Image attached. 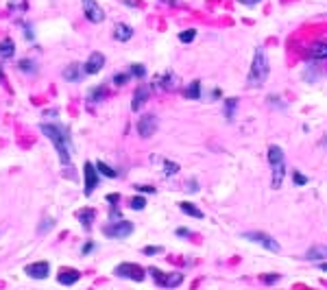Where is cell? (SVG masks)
<instances>
[{
  "label": "cell",
  "mask_w": 327,
  "mask_h": 290,
  "mask_svg": "<svg viewBox=\"0 0 327 290\" xmlns=\"http://www.w3.org/2000/svg\"><path fill=\"white\" fill-rule=\"evenodd\" d=\"M7 9L11 13H26L29 11V3H26V0H9V3H7Z\"/></svg>",
  "instance_id": "cell-28"
},
{
  "label": "cell",
  "mask_w": 327,
  "mask_h": 290,
  "mask_svg": "<svg viewBox=\"0 0 327 290\" xmlns=\"http://www.w3.org/2000/svg\"><path fill=\"white\" fill-rule=\"evenodd\" d=\"M18 70L24 72V75H35L37 72V63L33 59H20L18 61Z\"/></svg>",
  "instance_id": "cell-27"
},
{
  "label": "cell",
  "mask_w": 327,
  "mask_h": 290,
  "mask_svg": "<svg viewBox=\"0 0 327 290\" xmlns=\"http://www.w3.org/2000/svg\"><path fill=\"white\" fill-rule=\"evenodd\" d=\"M39 129H42V133L52 142V147H55L57 155H59V162H61L63 166L72 164L74 144H72L70 129L65 127V124H61V122H55V120H52V122H42V124H39Z\"/></svg>",
  "instance_id": "cell-1"
},
{
  "label": "cell",
  "mask_w": 327,
  "mask_h": 290,
  "mask_svg": "<svg viewBox=\"0 0 327 290\" xmlns=\"http://www.w3.org/2000/svg\"><path fill=\"white\" fill-rule=\"evenodd\" d=\"M240 5H244V7H255V5H260L262 0H238Z\"/></svg>",
  "instance_id": "cell-47"
},
{
  "label": "cell",
  "mask_w": 327,
  "mask_h": 290,
  "mask_svg": "<svg viewBox=\"0 0 327 290\" xmlns=\"http://www.w3.org/2000/svg\"><path fill=\"white\" fill-rule=\"evenodd\" d=\"M194 39H196V31L194 29H186V31L179 33V42L181 44H190V42H194Z\"/></svg>",
  "instance_id": "cell-35"
},
{
  "label": "cell",
  "mask_w": 327,
  "mask_h": 290,
  "mask_svg": "<svg viewBox=\"0 0 327 290\" xmlns=\"http://www.w3.org/2000/svg\"><path fill=\"white\" fill-rule=\"evenodd\" d=\"M0 81H5V72H3V65H0Z\"/></svg>",
  "instance_id": "cell-52"
},
{
  "label": "cell",
  "mask_w": 327,
  "mask_h": 290,
  "mask_svg": "<svg viewBox=\"0 0 327 290\" xmlns=\"http://www.w3.org/2000/svg\"><path fill=\"white\" fill-rule=\"evenodd\" d=\"M131 72H116L114 75V85H118V88H122V85H127L131 81Z\"/></svg>",
  "instance_id": "cell-34"
},
{
  "label": "cell",
  "mask_w": 327,
  "mask_h": 290,
  "mask_svg": "<svg viewBox=\"0 0 327 290\" xmlns=\"http://www.w3.org/2000/svg\"><path fill=\"white\" fill-rule=\"evenodd\" d=\"M305 57L310 61H323L327 59V42H314L305 48Z\"/></svg>",
  "instance_id": "cell-15"
},
{
  "label": "cell",
  "mask_w": 327,
  "mask_h": 290,
  "mask_svg": "<svg viewBox=\"0 0 327 290\" xmlns=\"http://www.w3.org/2000/svg\"><path fill=\"white\" fill-rule=\"evenodd\" d=\"M323 144H325V147H327V135H325V137H323Z\"/></svg>",
  "instance_id": "cell-53"
},
{
  "label": "cell",
  "mask_w": 327,
  "mask_h": 290,
  "mask_svg": "<svg viewBox=\"0 0 327 290\" xmlns=\"http://www.w3.org/2000/svg\"><path fill=\"white\" fill-rule=\"evenodd\" d=\"M159 253H164V247H146L144 249V255H159Z\"/></svg>",
  "instance_id": "cell-42"
},
{
  "label": "cell",
  "mask_w": 327,
  "mask_h": 290,
  "mask_svg": "<svg viewBox=\"0 0 327 290\" xmlns=\"http://www.w3.org/2000/svg\"><path fill=\"white\" fill-rule=\"evenodd\" d=\"M146 273L153 275L155 284H159L164 288H177V286H181V281H183L181 273H164V271H159V268H155V266L146 268Z\"/></svg>",
  "instance_id": "cell-6"
},
{
  "label": "cell",
  "mask_w": 327,
  "mask_h": 290,
  "mask_svg": "<svg viewBox=\"0 0 327 290\" xmlns=\"http://www.w3.org/2000/svg\"><path fill=\"white\" fill-rule=\"evenodd\" d=\"M164 177L166 179H170V177H175L177 173H179V164L177 162H170V160H164Z\"/></svg>",
  "instance_id": "cell-30"
},
{
  "label": "cell",
  "mask_w": 327,
  "mask_h": 290,
  "mask_svg": "<svg viewBox=\"0 0 327 290\" xmlns=\"http://www.w3.org/2000/svg\"><path fill=\"white\" fill-rule=\"evenodd\" d=\"M320 77H323V72H320L318 65H314L312 61L305 65V70H303V81L305 83H318Z\"/></svg>",
  "instance_id": "cell-23"
},
{
  "label": "cell",
  "mask_w": 327,
  "mask_h": 290,
  "mask_svg": "<svg viewBox=\"0 0 327 290\" xmlns=\"http://www.w3.org/2000/svg\"><path fill=\"white\" fill-rule=\"evenodd\" d=\"M129 72H131V77L133 79H137V81H142V79L146 77V68H144V63H131Z\"/></svg>",
  "instance_id": "cell-32"
},
{
  "label": "cell",
  "mask_w": 327,
  "mask_h": 290,
  "mask_svg": "<svg viewBox=\"0 0 327 290\" xmlns=\"http://www.w3.org/2000/svg\"><path fill=\"white\" fill-rule=\"evenodd\" d=\"M277 279H279V275H277V273H268L266 277H264L266 284H275V281H277Z\"/></svg>",
  "instance_id": "cell-45"
},
{
  "label": "cell",
  "mask_w": 327,
  "mask_h": 290,
  "mask_svg": "<svg viewBox=\"0 0 327 290\" xmlns=\"http://www.w3.org/2000/svg\"><path fill=\"white\" fill-rule=\"evenodd\" d=\"M129 205H131V209H135V212H140V209L146 207V199H144V196H133V199L129 201Z\"/></svg>",
  "instance_id": "cell-36"
},
{
  "label": "cell",
  "mask_w": 327,
  "mask_h": 290,
  "mask_svg": "<svg viewBox=\"0 0 327 290\" xmlns=\"http://www.w3.org/2000/svg\"><path fill=\"white\" fill-rule=\"evenodd\" d=\"M268 105H273V107H279V109H286V103H281V98L275 96V94L268 96Z\"/></svg>",
  "instance_id": "cell-38"
},
{
  "label": "cell",
  "mask_w": 327,
  "mask_h": 290,
  "mask_svg": "<svg viewBox=\"0 0 327 290\" xmlns=\"http://www.w3.org/2000/svg\"><path fill=\"white\" fill-rule=\"evenodd\" d=\"M292 181H294V186H305V183L310 181V179H307V177H305L303 173H299V170H294V175H292Z\"/></svg>",
  "instance_id": "cell-37"
},
{
  "label": "cell",
  "mask_w": 327,
  "mask_h": 290,
  "mask_svg": "<svg viewBox=\"0 0 327 290\" xmlns=\"http://www.w3.org/2000/svg\"><path fill=\"white\" fill-rule=\"evenodd\" d=\"M114 275L120 279H131V281H142L146 277V268L140 264H133V262H122L114 268Z\"/></svg>",
  "instance_id": "cell-5"
},
{
  "label": "cell",
  "mask_w": 327,
  "mask_h": 290,
  "mask_svg": "<svg viewBox=\"0 0 327 290\" xmlns=\"http://www.w3.org/2000/svg\"><path fill=\"white\" fill-rule=\"evenodd\" d=\"M235 109H238V98H235V96H229V98L222 101V114H225L227 122L235 120Z\"/></svg>",
  "instance_id": "cell-21"
},
{
  "label": "cell",
  "mask_w": 327,
  "mask_h": 290,
  "mask_svg": "<svg viewBox=\"0 0 327 290\" xmlns=\"http://www.w3.org/2000/svg\"><path fill=\"white\" fill-rule=\"evenodd\" d=\"M61 77H63L68 83H78V81H81V79L85 77L83 63H70V65H65L63 72H61Z\"/></svg>",
  "instance_id": "cell-16"
},
{
  "label": "cell",
  "mask_w": 327,
  "mask_h": 290,
  "mask_svg": "<svg viewBox=\"0 0 327 290\" xmlns=\"http://www.w3.org/2000/svg\"><path fill=\"white\" fill-rule=\"evenodd\" d=\"M107 96H109V90L105 88V85H94V88H90V90H88V101H90L92 105L103 103Z\"/></svg>",
  "instance_id": "cell-19"
},
{
  "label": "cell",
  "mask_w": 327,
  "mask_h": 290,
  "mask_svg": "<svg viewBox=\"0 0 327 290\" xmlns=\"http://www.w3.org/2000/svg\"><path fill=\"white\" fill-rule=\"evenodd\" d=\"M111 35H114L116 42H122L124 44V42H129V39L135 35V31H133V26L127 24V22H118L114 26V33H111Z\"/></svg>",
  "instance_id": "cell-18"
},
{
  "label": "cell",
  "mask_w": 327,
  "mask_h": 290,
  "mask_svg": "<svg viewBox=\"0 0 327 290\" xmlns=\"http://www.w3.org/2000/svg\"><path fill=\"white\" fill-rule=\"evenodd\" d=\"M318 268H320V271H323V273H327V262H323V264H320Z\"/></svg>",
  "instance_id": "cell-50"
},
{
  "label": "cell",
  "mask_w": 327,
  "mask_h": 290,
  "mask_svg": "<svg viewBox=\"0 0 327 290\" xmlns=\"http://www.w3.org/2000/svg\"><path fill=\"white\" fill-rule=\"evenodd\" d=\"M148 96H150V88H148V85H144V83L137 85L135 92H133V101H131V109H133L135 114H137V111H140L144 105H146Z\"/></svg>",
  "instance_id": "cell-14"
},
{
  "label": "cell",
  "mask_w": 327,
  "mask_h": 290,
  "mask_svg": "<svg viewBox=\"0 0 327 290\" xmlns=\"http://www.w3.org/2000/svg\"><path fill=\"white\" fill-rule=\"evenodd\" d=\"M268 75H271V61H268L266 50L258 46L253 52V61H251V70H249L247 77V88L258 90L268 81Z\"/></svg>",
  "instance_id": "cell-2"
},
{
  "label": "cell",
  "mask_w": 327,
  "mask_h": 290,
  "mask_svg": "<svg viewBox=\"0 0 327 290\" xmlns=\"http://www.w3.org/2000/svg\"><path fill=\"white\" fill-rule=\"evenodd\" d=\"M78 279H81V271H76V268H59L57 273V281L61 286H72Z\"/></svg>",
  "instance_id": "cell-17"
},
{
  "label": "cell",
  "mask_w": 327,
  "mask_h": 290,
  "mask_svg": "<svg viewBox=\"0 0 327 290\" xmlns=\"http://www.w3.org/2000/svg\"><path fill=\"white\" fill-rule=\"evenodd\" d=\"M242 238L249 240V242H255V245L264 247L273 253H279V242L266 232H247V234H242Z\"/></svg>",
  "instance_id": "cell-7"
},
{
  "label": "cell",
  "mask_w": 327,
  "mask_h": 290,
  "mask_svg": "<svg viewBox=\"0 0 327 290\" xmlns=\"http://www.w3.org/2000/svg\"><path fill=\"white\" fill-rule=\"evenodd\" d=\"M116 221H122V214L118 212V205H111V212H109V223H116Z\"/></svg>",
  "instance_id": "cell-41"
},
{
  "label": "cell",
  "mask_w": 327,
  "mask_h": 290,
  "mask_svg": "<svg viewBox=\"0 0 327 290\" xmlns=\"http://www.w3.org/2000/svg\"><path fill=\"white\" fill-rule=\"evenodd\" d=\"M83 181H85V188H83L85 196H92L94 190L98 188V181H101V173H98L96 164H92V162L83 164Z\"/></svg>",
  "instance_id": "cell-8"
},
{
  "label": "cell",
  "mask_w": 327,
  "mask_h": 290,
  "mask_svg": "<svg viewBox=\"0 0 327 290\" xmlns=\"http://www.w3.org/2000/svg\"><path fill=\"white\" fill-rule=\"evenodd\" d=\"M18 26L22 29L26 42H33V39H35V33H33V24H31V22H24V20H20Z\"/></svg>",
  "instance_id": "cell-33"
},
{
  "label": "cell",
  "mask_w": 327,
  "mask_h": 290,
  "mask_svg": "<svg viewBox=\"0 0 327 290\" xmlns=\"http://www.w3.org/2000/svg\"><path fill=\"white\" fill-rule=\"evenodd\" d=\"M183 190H186V192H199V181H196V179H188L186 181V188H183Z\"/></svg>",
  "instance_id": "cell-39"
},
{
  "label": "cell",
  "mask_w": 327,
  "mask_h": 290,
  "mask_svg": "<svg viewBox=\"0 0 327 290\" xmlns=\"http://www.w3.org/2000/svg\"><path fill=\"white\" fill-rule=\"evenodd\" d=\"M94 249H96L94 242H85V245L81 247V255H90V253H94Z\"/></svg>",
  "instance_id": "cell-43"
},
{
  "label": "cell",
  "mask_w": 327,
  "mask_h": 290,
  "mask_svg": "<svg viewBox=\"0 0 327 290\" xmlns=\"http://www.w3.org/2000/svg\"><path fill=\"white\" fill-rule=\"evenodd\" d=\"M13 55H16V42H13L11 37H5L3 42H0V57L11 59Z\"/></svg>",
  "instance_id": "cell-25"
},
{
  "label": "cell",
  "mask_w": 327,
  "mask_h": 290,
  "mask_svg": "<svg viewBox=\"0 0 327 290\" xmlns=\"http://www.w3.org/2000/svg\"><path fill=\"white\" fill-rule=\"evenodd\" d=\"M127 7H137V0H122Z\"/></svg>",
  "instance_id": "cell-49"
},
{
  "label": "cell",
  "mask_w": 327,
  "mask_h": 290,
  "mask_svg": "<svg viewBox=\"0 0 327 290\" xmlns=\"http://www.w3.org/2000/svg\"><path fill=\"white\" fill-rule=\"evenodd\" d=\"M177 85H179V77H177L173 70H168V72H161V75H157L153 79V85H150V90L170 92V90H175Z\"/></svg>",
  "instance_id": "cell-9"
},
{
  "label": "cell",
  "mask_w": 327,
  "mask_h": 290,
  "mask_svg": "<svg viewBox=\"0 0 327 290\" xmlns=\"http://www.w3.org/2000/svg\"><path fill=\"white\" fill-rule=\"evenodd\" d=\"M96 168H98V173H101V177H107V179H116L118 173L114 168L109 166V164H105V162H96Z\"/></svg>",
  "instance_id": "cell-29"
},
{
  "label": "cell",
  "mask_w": 327,
  "mask_h": 290,
  "mask_svg": "<svg viewBox=\"0 0 327 290\" xmlns=\"http://www.w3.org/2000/svg\"><path fill=\"white\" fill-rule=\"evenodd\" d=\"M268 164L273 168V190H279L284 186V177H286V157H284V151L277 144H271L268 147Z\"/></svg>",
  "instance_id": "cell-3"
},
{
  "label": "cell",
  "mask_w": 327,
  "mask_h": 290,
  "mask_svg": "<svg viewBox=\"0 0 327 290\" xmlns=\"http://www.w3.org/2000/svg\"><path fill=\"white\" fill-rule=\"evenodd\" d=\"M135 129H137V135L144 137V140H148V137H153V133L157 131V118L153 114L140 116L135 122Z\"/></svg>",
  "instance_id": "cell-11"
},
{
  "label": "cell",
  "mask_w": 327,
  "mask_h": 290,
  "mask_svg": "<svg viewBox=\"0 0 327 290\" xmlns=\"http://www.w3.org/2000/svg\"><path fill=\"white\" fill-rule=\"evenodd\" d=\"M183 96L190 98V101H199L201 98V81L199 79H194L192 83H188V88L183 90Z\"/></svg>",
  "instance_id": "cell-26"
},
{
  "label": "cell",
  "mask_w": 327,
  "mask_h": 290,
  "mask_svg": "<svg viewBox=\"0 0 327 290\" xmlns=\"http://www.w3.org/2000/svg\"><path fill=\"white\" fill-rule=\"evenodd\" d=\"M52 227H55V219H50V216H44L42 223H39V227H37V234L44 236V234H48Z\"/></svg>",
  "instance_id": "cell-31"
},
{
  "label": "cell",
  "mask_w": 327,
  "mask_h": 290,
  "mask_svg": "<svg viewBox=\"0 0 327 290\" xmlns=\"http://www.w3.org/2000/svg\"><path fill=\"white\" fill-rule=\"evenodd\" d=\"M24 273L29 275L31 279H46L50 275V264L48 262H33V264L24 266Z\"/></svg>",
  "instance_id": "cell-13"
},
{
  "label": "cell",
  "mask_w": 327,
  "mask_h": 290,
  "mask_svg": "<svg viewBox=\"0 0 327 290\" xmlns=\"http://www.w3.org/2000/svg\"><path fill=\"white\" fill-rule=\"evenodd\" d=\"M161 3H166V5H177V0H161Z\"/></svg>",
  "instance_id": "cell-51"
},
{
  "label": "cell",
  "mask_w": 327,
  "mask_h": 290,
  "mask_svg": "<svg viewBox=\"0 0 327 290\" xmlns=\"http://www.w3.org/2000/svg\"><path fill=\"white\" fill-rule=\"evenodd\" d=\"M105 68V55L103 52H98V50H94L92 55L88 57V61L83 63V72L88 77H92V75H98Z\"/></svg>",
  "instance_id": "cell-12"
},
{
  "label": "cell",
  "mask_w": 327,
  "mask_h": 290,
  "mask_svg": "<svg viewBox=\"0 0 327 290\" xmlns=\"http://www.w3.org/2000/svg\"><path fill=\"white\" fill-rule=\"evenodd\" d=\"M175 234L179 236V238H192V232H190V229H186V227H179Z\"/></svg>",
  "instance_id": "cell-44"
},
{
  "label": "cell",
  "mask_w": 327,
  "mask_h": 290,
  "mask_svg": "<svg viewBox=\"0 0 327 290\" xmlns=\"http://www.w3.org/2000/svg\"><path fill=\"white\" fill-rule=\"evenodd\" d=\"M305 260L310 262H320V260H327V247L325 245H316V247H310L305 253Z\"/></svg>",
  "instance_id": "cell-22"
},
{
  "label": "cell",
  "mask_w": 327,
  "mask_h": 290,
  "mask_svg": "<svg viewBox=\"0 0 327 290\" xmlns=\"http://www.w3.org/2000/svg\"><path fill=\"white\" fill-rule=\"evenodd\" d=\"M179 209H181L183 214L192 216V219H199V221H201V219H205V214H203L201 209L196 207L194 203H190V201H181V203H179Z\"/></svg>",
  "instance_id": "cell-24"
},
{
  "label": "cell",
  "mask_w": 327,
  "mask_h": 290,
  "mask_svg": "<svg viewBox=\"0 0 327 290\" xmlns=\"http://www.w3.org/2000/svg\"><path fill=\"white\" fill-rule=\"evenodd\" d=\"M81 5H83V16L88 22H92V24L105 22V11L96 0H81Z\"/></svg>",
  "instance_id": "cell-10"
},
{
  "label": "cell",
  "mask_w": 327,
  "mask_h": 290,
  "mask_svg": "<svg viewBox=\"0 0 327 290\" xmlns=\"http://www.w3.org/2000/svg\"><path fill=\"white\" fill-rule=\"evenodd\" d=\"M76 219H78V223H81L83 229H92V225H94V219H96V209H92V207L78 209Z\"/></svg>",
  "instance_id": "cell-20"
},
{
  "label": "cell",
  "mask_w": 327,
  "mask_h": 290,
  "mask_svg": "<svg viewBox=\"0 0 327 290\" xmlns=\"http://www.w3.org/2000/svg\"><path fill=\"white\" fill-rule=\"evenodd\" d=\"M57 116H59L57 109H46V111H44V118H50V120H55Z\"/></svg>",
  "instance_id": "cell-46"
},
{
  "label": "cell",
  "mask_w": 327,
  "mask_h": 290,
  "mask_svg": "<svg viewBox=\"0 0 327 290\" xmlns=\"http://www.w3.org/2000/svg\"><path fill=\"white\" fill-rule=\"evenodd\" d=\"M135 190H137V192H142V194H153V192H155V188H153V186H148V183H142V186L137 183Z\"/></svg>",
  "instance_id": "cell-40"
},
{
  "label": "cell",
  "mask_w": 327,
  "mask_h": 290,
  "mask_svg": "<svg viewBox=\"0 0 327 290\" xmlns=\"http://www.w3.org/2000/svg\"><path fill=\"white\" fill-rule=\"evenodd\" d=\"M133 232H135V225L131 221H124V219L116 221V223H109V225L103 227V236L105 238H111V240H124Z\"/></svg>",
  "instance_id": "cell-4"
},
{
  "label": "cell",
  "mask_w": 327,
  "mask_h": 290,
  "mask_svg": "<svg viewBox=\"0 0 327 290\" xmlns=\"http://www.w3.org/2000/svg\"><path fill=\"white\" fill-rule=\"evenodd\" d=\"M107 201L111 203V205H116V203L120 201V194H109V196H107Z\"/></svg>",
  "instance_id": "cell-48"
}]
</instances>
